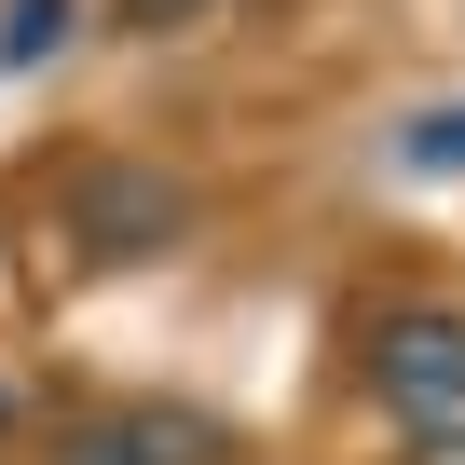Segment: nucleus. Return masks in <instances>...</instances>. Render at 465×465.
Instances as JSON below:
<instances>
[{
    "label": "nucleus",
    "mask_w": 465,
    "mask_h": 465,
    "mask_svg": "<svg viewBox=\"0 0 465 465\" xmlns=\"http://www.w3.org/2000/svg\"><path fill=\"white\" fill-rule=\"evenodd\" d=\"M397 178H465V96L424 110V124H397Z\"/></svg>",
    "instance_id": "39448f33"
},
{
    "label": "nucleus",
    "mask_w": 465,
    "mask_h": 465,
    "mask_svg": "<svg viewBox=\"0 0 465 465\" xmlns=\"http://www.w3.org/2000/svg\"><path fill=\"white\" fill-rule=\"evenodd\" d=\"M69 28H83V0H0V69H42Z\"/></svg>",
    "instance_id": "20e7f679"
},
{
    "label": "nucleus",
    "mask_w": 465,
    "mask_h": 465,
    "mask_svg": "<svg viewBox=\"0 0 465 465\" xmlns=\"http://www.w3.org/2000/svg\"><path fill=\"white\" fill-rule=\"evenodd\" d=\"M411 465H465V424H438V438H424V451H411Z\"/></svg>",
    "instance_id": "0eeeda50"
},
{
    "label": "nucleus",
    "mask_w": 465,
    "mask_h": 465,
    "mask_svg": "<svg viewBox=\"0 0 465 465\" xmlns=\"http://www.w3.org/2000/svg\"><path fill=\"white\" fill-rule=\"evenodd\" d=\"M55 219L83 232V261H151V247H178L192 232V192L164 178V164H69V192H55Z\"/></svg>",
    "instance_id": "f257e3e1"
},
{
    "label": "nucleus",
    "mask_w": 465,
    "mask_h": 465,
    "mask_svg": "<svg viewBox=\"0 0 465 465\" xmlns=\"http://www.w3.org/2000/svg\"><path fill=\"white\" fill-rule=\"evenodd\" d=\"M0 438H15V383H0Z\"/></svg>",
    "instance_id": "6e6552de"
},
{
    "label": "nucleus",
    "mask_w": 465,
    "mask_h": 465,
    "mask_svg": "<svg viewBox=\"0 0 465 465\" xmlns=\"http://www.w3.org/2000/svg\"><path fill=\"white\" fill-rule=\"evenodd\" d=\"M219 438L192 424V411H124V424H69V451L55 465H205Z\"/></svg>",
    "instance_id": "7ed1b4c3"
},
{
    "label": "nucleus",
    "mask_w": 465,
    "mask_h": 465,
    "mask_svg": "<svg viewBox=\"0 0 465 465\" xmlns=\"http://www.w3.org/2000/svg\"><path fill=\"white\" fill-rule=\"evenodd\" d=\"M370 383L397 411H424V424H465V315L451 302H397L370 329Z\"/></svg>",
    "instance_id": "f03ea898"
},
{
    "label": "nucleus",
    "mask_w": 465,
    "mask_h": 465,
    "mask_svg": "<svg viewBox=\"0 0 465 465\" xmlns=\"http://www.w3.org/2000/svg\"><path fill=\"white\" fill-rule=\"evenodd\" d=\"M124 28H192V15H219V0H110Z\"/></svg>",
    "instance_id": "423d86ee"
}]
</instances>
